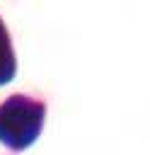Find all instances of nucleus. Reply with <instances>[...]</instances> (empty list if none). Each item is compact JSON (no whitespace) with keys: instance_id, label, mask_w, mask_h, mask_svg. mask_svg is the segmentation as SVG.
Masks as SVG:
<instances>
[{"instance_id":"nucleus-2","label":"nucleus","mask_w":150,"mask_h":155,"mask_svg":"<svg viewBox=\"0 0 150 155\" xmlns=\"http://www.w3.org/2000/svg\"><path fill=\"white\" fill-rule=\"evenodd\" d=\"M17 73V58H15V48L7 34V27L0 19V87L7 85Z\"/></svg>"},{"instance_id":"nucleus-1","label":"nucleus","mask_w":150,"mask_h":155,"mask_svg":"<svg viewBox=\"0 0 150 155\" xmlns=\"http://www.w3.org/2000/svg\"><path fill=\"white\" fill-rule=\"evenodd\" d=\"M46 104L27 94H12L0 104V143L10 150H27L41 133Z\"/></svg>"}]
</instances>
